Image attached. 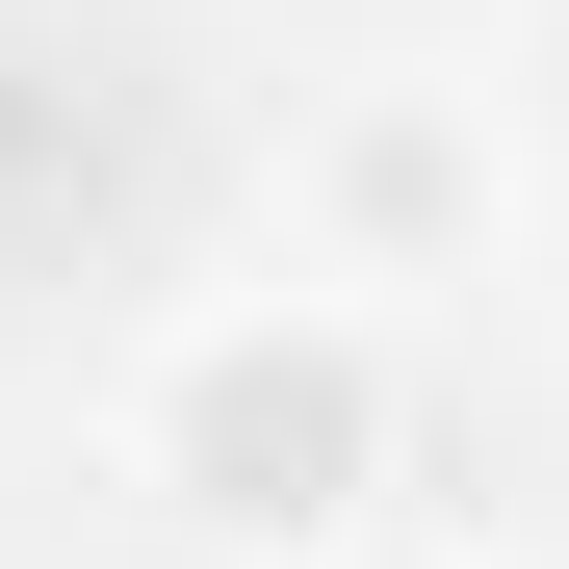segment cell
Masks as SVG:
<instances>
[{
	"label": "cell",
	"instance_id": "obj_3",
	"mask_svg": "<svg viewBox=\"0 0 569 569\" xmlns=\"http://www.w3.org/2000/svg\"><path fill=\"white\" fill-rule=\"evenodd\" d=\"M311 569H492V543H415V518H362V543H311Z\"/></svg>",
	"mask_w": 569,
	"mask_h": 569
},
{
	"label": "cell",
	"instance_id": "obj_2",
	"mask_svg": "<svg viewBox=\"0 0 569 569\" xmlns=\"http://www.w3.org/2000/svg\"><path fill=\"white\" fill-rule=\"evenodd\" d=\"M284 259L362 284V311L492 284V259H518V130H492V78H337V104L284 130Z\"/></svg>",
	"mask_w": 569,
	"mask_h": 569
},
{
	"label": "cell",
	"instance_id": "obj_1",
	"mask_svg": "<svg viewBox=\"0 0 569 569\" xmlns=\"http://www.w3.org/2000/svg\"><path fill=\"white\" fill-rule=\"evenodd\" d=\"M104 440H130V518H156V543L311 569V543L389 518V466H415V311L259 259V284H208V311L130 337V415H104Z\"/></svg>",
	"mask_w": 569,
	"mask_h": 569
}]
</instances>
